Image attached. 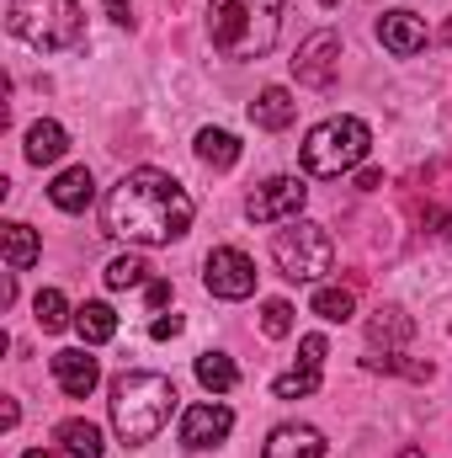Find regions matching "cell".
<instances>
[{"mask_svg":"<svg viewBox=\"0 0 452 458\" xmlns=\"http://www.w3.org/2000/svg\"><path fill=\"white\" fill-rule=\"evenodd\" d=\"M102 219H107V234H117V240L171 245V240H181L192 229V198H187V187L176 176L138 165L107 192Z\"/></svg>","mask_w":452,"mask_h":458,"instance_id":"1","label":"cell"},{"mask_svg":"<svg viewBox=\"0 0 452 458\" xmlns=\"http://www.w3.org/2000/svg\"><path fill=\"white\" fill-rule=\"evenodd\" d=\"M171 411H176V384L165 373L133 368V373H122L113 384V427H117V437H122V448L155 443L160 427L171 421Z\"/></svg>","mask_w":452,"mask_h":458,"instance_id":"2","label":"cell"},{"mask_svg":"<svg viewBox=\"0 0 452 458\" xmlns=\"http://www.w3.org/2000/svg\"><path fill=\"white\" fill-rule=\"evenodd\" d=\"M282 0H213L208 5V43L224 59H261L277 43Z\"/></svg>","mask_w":452,"mask_h":458,"instance_id":"3","label":"cell"},{"mask_svg":"<svg viewBox=\"0 0 452 458\" xmlns=\"http://www.w3.org/2000/svg\"><path fill=\"white\" fill-rule=\"evenodd\" d=\"M5 27H11L21 43H32L38 54L86 48L80 0H5Z\"/></svg>","mask_w":452,"mask_h":458,"instance_id":"4","label":"cell"},{"mask_svg":"<svg viewBox=\"0 0 452 458\" xmlns=\"http://www.w3.org/2000/svg\"><path fill=\"white\" fill-rule=\"evenodd\" d=\"M367 149H372V133L362 117H325L320 128H309L298 155L309 176H346L367 160Z\"/></svg>","mask_w":452,"mask_h":458,"instance_id":"5","label":"cell"},{"mask_svg":"<svg viewBox=\"0 0 452 458\" xmlns=\"http://www.w3.org/2000/svg\"><path fill=\"white\" fill-rule=\"evenodd\" d=\"M272 261L282 267V277L314 283V277H325L336 267V240H331V229L314 225V219H293L272 240Z\"/></svg>","mask_w":452,"mask_h":458,"instance_id":"6","label":"cell"},{"mask_svg":"<svg viewBox=\"0 0 452 458\" xmlns=\"http://www.w3.org/2000/svg\"><path fill=\"white\" fill-rule=\"evenodd\" d=\"M304 203H309V187L298 176H272L245 198V219L250 225H282V219H298Z\"/></svg>","mask_w":452,"mask_h":458,"instance_id":"7","label":"cell"},{"mask_svg":"<svg viewBox=\"0 0 452 458\" xmlns=\"http://www.w3.org/2000/svg\"><path fill=\"white\" fill-rule=\"evenodd\" d=\"M293 75H298V86H309V91H331L340 75V38L331 27H320V32H309L304 43H298V54H293Z\"/></svg>","mask_w":452,"mask_h":458,"instance_id":"8","label":"cell"},{"mask_svg":"<svg viewBox=\"0 0 452 458\" xmlns=\"http://www.w3.org/2000/svg\"><path fill=\"white\" fill-rule=\"evenodd\" d=\"M203 283H208L213 299H250L255 293V261L234 245H219L203 261Z\"/></svg>","mask_w":452,"mask_h":458,"instance_id":"9","label":"cell"},{"mask_svg":"<svg viewBox=\"0 0 452 458\" xmlns=\"http://www.w3.org/2000/svg\"><path fill=\"white\" fill-rule=\"evenodd\" d=\"M229 432H234V411H229V405H187V411H181V443H187L192 454L219 448Z\"/></svg>","mask_w":452,"mask_h":458,"instance_id":"10","label":"cell"},{"mask_svg":"<svg viewBox=\"0 0 452 458\" xmlns=\"http://www.w3.org/2000/svg\"><path fill=\"white\" fill-rule=\"evenodd\" d=\"M298 352H304V357H298V368L277 373V384H272V394H277V400H304V394H314V389H320V373H325V336H304Z\"/></svg>","mask_w":452,"mask_h":458,"instance_id":"11","label":"cell"},{"mask_svg":"<svg viewBox=\"0 0 452 458\" xmlns=\"http://www.w3.org/2000/svg\"><path fill=\"white\" fill-rule=\"evenodd\" d=\"M378 43L394 54V59H415L426 48V21L415 11H383L378 16Z\"/></svg>","mask_w":452,"mask_h":458,"instance_id":"12","label":"cell"},{"mask_svg":"<svg viewBox=\"0 0 452 458\" xmlns=\"http://www.w3.org/2000/svg\"><path fill=\"white\" fill-rule=\"evenodd\" d=\"M54 378H59V389H64L70 400H86V394L102 384V368H96V357H86L80 346H64V352H54Z\"/></svg>","mask_w":452,"mask_h":458,"instance_id":"13","label":"cell"},{"mask_svg":"<svg viewBox=\"0 0 452 458\" xmlns=\"http://www.w3.org/2000/svg\"><path fill=\"white\" fill-rule=\"evenodd\" d=\"M410 336H415V320L399 304H383V310L367 315V342H372V352H399Z\"/></svg>","mask_w":452,"mask_h":458,"instance_id":"14","label":"cell"},{"mask_svg":"<svg viewBox=\"0 0 452 458\" xmlns=\"http://www.w3.org/2000/svg\"><path fill=\"white\" fill-rule=\"evenodd\" d=\"M261 458H325V437H320L314 427L288 421V427H277V432L266 437Z\"/></svg>","mask_w":452,"mask_h":458,"instance_id":"15","label":"cell"},{"mask_svg":"<svg viewBox=\"0 0 452 458\" xmlns=\"http://www.w3.org/2000/svg\"><path fill=\"white\" fill-rule=\"evenodd\" d=\"M48 198H54V208H64V214H86V208H91V198H96V176H91L86 165H70V171H59V176H54Z\"/></svg>","mask_w":452,"mask_h":458,"instance_id":"16","label":"cell"},{"mask_svg":"<svg viewBox=\"0 0 452 458\" xmlns=\"http://www.w3.org/2000/svg\"><path fill=\"white\" fill-rule=\"evenodd\" d=\"M0 245H5V267H11V272H27V267H38V256H43V240H38L32 225H5L0 229Z\"/></svg>","mask_w":452,"mask_h":458,"instance_id":"17","label":"cell"},{"mask_svg":"<svg viewBox=\"0 0 452 458\" xmlns=\"http://www.w3.org/2000/svg\"><path fill=\"white\" fill-rule=\"evenodd\" d=\"M64 149H70V133L59 128V123H32L27 128V160L32 165H54V160H64Z\"/></svg>","mask_w":452,"mask_h":458,"instance_id":"18","label":"cell"},{"mask_svg":"<svg viewBox=\"0 0 452 458\" xmlns=\"http://www.w3.org/2000/svg\"><path fill=\"white\" fill-rule=\"evenodd\" d=\"M250 117H255V128H272V133H277V128H288V123L298 117V102H293L282 86H266V91L250 102Z\"/></svg>","mask_w":452,"mask_h":458,"instance_id":"19","label":"cell"},{"mask_svg":"<svg viewBox=\"0 0 452 458\" xmlns=\"http://www.w3.org/2000/svg\"><path fill=\"white\" fill-rule=\"evenodd\" d=\"M197 160H203L208 171H229V165L239 160V139H234L229 128H203V133H197Z\"/></svg>","mask_w":452,"mask_h":458,"instance_id":"20","label":"cell"},{"mask_svg":"<svg viewBox=\"0 0 452 458\" xmlns=\"http://www.w3.org/2000/svg\"><path fill=\"white\" fill-rule=\"evenodd\" d=\"M75 331L86 336V346H102V342H113L117 336V315H113V304H80L75 310Z\"/></svg>","mask_w":452,"mask_h":458,"instance_id":"21","label":"cell"},{"mask_svg":"<svg viewBox=\"0 0 452 458\" xmlns=\"http://www.w3.org/2000/svg\"><path fill=\"white\" fill-rule=\"evenodd\" d=\"M54 437L64 443V454H70V458H102V454H107V448H102V432H96L91 421H80V416H75V421H59V432H54Z\"/></svg>","mask_w":452,"mask_h":458,"instance_id":"22","label":"cell"},{"mask_svg":"<svg viewBox=\"0 0 452 458\" xmlns=\"http://www.w3.org/2000/svg\"><path fill=\"white\" fill-rule=\"evenodd\" d=\"M309 310H314L320 320H331V326H346V320L356 315V293H351V288H340V283H331V288H314Z\"/></svg>","mask_w":452,"mask_h":458,"instance_id":"23","label":"cell"},{"mask_svg":"<svg viewBox=\"0 0 452 458\" xmlns=\"http://www.w3.org/2000/svg\"><path fill=\"white\" fill-rule=\"evenodd\" d=\"M197 384L213 389V394H229V389L239 384V368L229 362L224 352H203V357H197Z\"/></svg>","mask_w":452,"mask_h":458,"instance_id":"24","label":"cell"},{"mask_svg":"<svg viewBox=\"0 0 452 458\" xmlns=\"http://www.w3.org/2000/svg\"><path fill=\"white\" fill-rule=\"evenodd\" d=\"M155 277H149V261L144 256H117V261H107V288H149Z\"/></svg>","mask_w":452,"mask_h":458,"instance_id":"25","label":"cell"},{"mask_svg":"<svg viewBox=\"0 0 452 458\" xmlns=\"http://www.w3.org/2000/svg\"><path fill=\"white\" fill-rule=\"evenodd\" d=\"M32 320H38L43 331H64V326H70V304H64V293H59V288H43V293L32 299Z\"/></svg>","mask_w":452,"mask_h":458,"instance_id":"26","label":"cell"},{"mask_svg":"<svg viewBox=\"0 0 452 458\" xmlns=\"http://www.w3.org/2000/svg\"><path fill=\"white\" fill-rule=\"evenodd\" d=\"M367 368H372V373H405V378H421V384L437 373L431 362H405L399 352H367Z\"/></svg>","mask_w":452,"mask_h":458,"instance_id":"27","label":"cell"},{"mask_svg":"<svg viewBox=\"0 0 452 458\" xmlns=\"http://www.w3.org/2000/svg\"><path fill=\"white\" fill-rule=\"evenodd\" d=\"M261 331H266L272 342H282V336L293 331V304H288V299H266V304H261Z\"/></svg>","mask_w":452,"mask_h":458,"instance_id":"28","label":"cell"},{"mask_svg":"<svg viewBox=\"0 0 452 458\" xmlns=\"http://www.w3.org/2000/svg\"><path fill=\"white\" fill-rule=\"evenodd\" d=\"M149 336H155V342H171V336H181V315H165V320H155V326H149Z\"/></svg>","mask_w":452,"mask_h":458,"instance_id":"29","label":"cell"},{"mask_svg":"<svg viewBox=\"0 0 452 458\" xmlns=\"http://www.w3.org/2000/svg\"><path fill=\"white\" fill-rule=\"evenodd\" d=\"M102 5H107V16H113L117 27H128V21H133V5H128V0H102Z\"/></svg>","mask_w":452,"mask_h":458,"instance_id":"30","label":"cell"},{"mask_svg":"<svg viewBox=\"0 0 452 458\" xmlns=\"http://www.w3.org/2000/svg\"><path fill=\"white\" fill-rule=\"evenodd\" d=\"M165 299H171V283H160V277H155V283H149V304H155V310H160V304H165Z\"/></svg>","mask_w":452,"mask_h":458,"instance_id":"31","label":"cell"},{"mask_svg":"<svg viewBox=\"0 0 452 458\" xmlns=\"http://www.w3.org/2000/svg\"><path fill=\"white\" fill-rule=\"evenodd\" d=\"M356 187H362V192H378V187H383V176H378V171H362V176H356Z\"/></svg>","mask_w":452,"mask_h":458,"instance_id":"32","label":"cell"},{"mask_svg":"<svg viewBox=\"0 0 452 458\" xmlns=\"http://www.w3.org/2000/svg\"><path fill=\"white\" fill-rule=\"evenodd\" d=\"M0 427H5V432L16 427V400H5V405H0Z\"/></svg>","mask_w":452,"mask_h":458,"instance_id":"33","label":"cell"},{"mask_svg":"<svg viewBox=\"0 0 452 458\" xmlns=\"http://www.w3.org/2000/svg\"><path fill=\"white\" fill-rule=\"evenodd\" d=\"M21 458H64V454H54V448H32V454H21Z\"/></svg>","mask_w":452,"mask_h":458,"instance_id":"34","label":"cell"},{"mask_svg":"<svg viewBox=\"0 0 452 458\" xmlns=\"http://www.w3.org/2000/svg\"><path fill=\"white\" fill-rule=\"evenodd\" d=\"M399 458H426V454H421V448H405V454H399Z\"/></svg>","mask_w":452,"mask_h":458,"instance_id":"35","label":"cell"},{"mask_svg":"<svg viewBox=\"0 0 452 458\" xmlns=\"http://www.w3.org/2000/svg\"><path fill=\"white\" fill-rule=\"evenodd\" d=\"M442 38H448V43H452V16H448V32H442Z\"/></svg>","mask_w":452,"mask_h":458,"instance_id":"36","label":"cell"},{"mask_svg":"<svg viewBox=\"0 0 452 458\" xmlns=\"http://www.w3.org/2000/svg\"><path fill=\"white\" fill-rule=\"evenodd\" d=\"M448 245H452V225H448Z\"/></svg>","mask_w":452,"mask_h":458,"instance_id":"37","label":"cell"},{"mask_svg":"<svg viewBox=\"0 0 452 458\" xmlns=\"http://www.w3.org/2000/svg\"><path fill=\"white\" fill-rule=\"evenodd\" d=\"M325 5H340V0H325Z\"/></svg>","mask_w":452,"mask_h":458,"instance_id":"38","label":"cell"}]
</instances>
